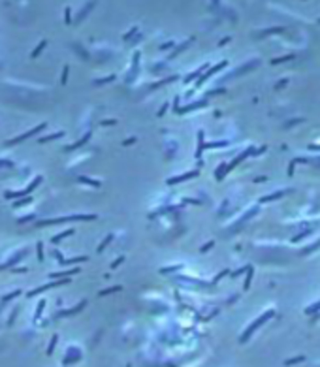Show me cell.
<instances>
[{"label":"cell","mask_w":320,"mask_h":367,"mask_svg":"<svg viewBox=\"0 0 320 367\" xmlns=\"http://www.w3.org/2000/svg\"><path fill=\"white\" fill-rule=\"evenodd\" d=\"M91 218H96V215H72V217H60V218L41 220V222H38V226H45V224H57V222H68V220H91Z\"/></svg>","instance_id":"cell-1"},{"label":"cell","mask_w":320,"mask_h":367,"mask_svg":"<svg viewBox=\"0 0 320 367\" xmlns=\"http://www.w3.org/2000/svg\"><path fill=\"white\" fill-rule=\"evenodd\" d=\"M45 124H47V122H41V124H38L36 128H32V130H27V132H23V134H21V136H15L13 139H9V141H8V145H13V143H21V141H25L27 138H32L34 134H38L40 130H43V128H45Z\"/></svg>","instance_id":"cell-2"},{"label":"cell","mask_w":320,"mask_h":367,"mask_svg":"<svg viewBox=\"0 0 320 367\" xmlns=\"http://www.w3.org/2000/svg\"><path fill=\"white\" fill-rule=\"evenodd\" d=\"M38 183H41V175H38L36 179H34V183H32L30 186H27L25 190H21V192H6V198H19V196H27L30 190H34V188L38 186Z\"/></svg>","instance_id":"cell-3"},{"label":"cell","mask_w":320,"mask_h":367,"mask_svg":"<svg viewBox=\"0 0 320 367\" xmlns=\"http://www.w3.org/2000/svg\"><path fill=\"white\" fill-rule=\"evenodd\" d=\"M75 273H79V268H72V269H68V271H57V273H51L49 277L51 279H68L70 275H75Z\"/></svg>","instance_id":"cell-4"},{"label":"cell","mask_w":320,"mask_h":367,"mask_svg":"<svg viewBox=\"0 0 320 367\" xmlns=\"http://www.w3.org/2000/svg\"><path fill=\"white\" fill-rule=\"evenodd\" d=\"M198 175V171H190V173H185V175H177V177H171V179H166V185H175V183H181L185 179H190V177Z\"/></svg>","instance_id":"cell-5"},{"label":"cell","mask_w":320,"mask_h":367,"mask_svg":"<svg viewBox=\"0 0 320 367\" xmlns=\"http://www.w3.org/2000/svg\"><path fill=\"white\" fill-rule=\"evenodd\" d=\"M64 136V132H55V134H51V136H41V138H38V141L40 143H45V141H51V139H55V138H62Z\"/></svg>","instance_id":"cell-6"},{"label":"cell","mask_w":320,"mask_h":367,"mask_svg":"<svg viewBox=\"0 0 320 367\" xmlns=\"http://www.w3.org/2000/svg\"><path fill=\"white\" fill-rule=\"evenodd\" d=\"M72 233H74V228H68V230H66V232L59 233V236H55V237H53L51 241H53V243H59V241H60L62 237H68V236H72Z\"/></svg>","instance_id":"cell-7"},{"label":"cell","mask_w":320,"mask_h":367,"mask_svg":"<svg viewBox=\"0 0 320 367\" xmlns=\"http://www.w3.org/2000/svg\"><path fill=\"white\" fill-rule=\"evenodd\" d=\"M123 290V286H113V288H106V290H100V296H106V294H113V292H119Z\"/></svg>","instance_id":"cell-8"},{"label":"cell","mask_w":320,"mask_h":367,"mask_svg":"<svg viewBox=\"0 0 320 367\" xmlns=\"http://www.w3.org/2000/svg\"><path fill=\"white\" fill-rule=\"evenodd\" d=\"M89 256H77V258H70V260H60L62 264H72V262H87Z\"/></svg>","instance_id":"cell-9"},{"label":"cell","mask_w":320,"mask_h":367,"mask_svg":"<svg viewBox=\"0 0 320 367\" xmlns=\"http://www.w3.org/2000/svg\"><path fill=\"white\" fill-rule=\"evenodd\" d=\"M203 68H205V66H203ZM203 68H200V70H196V72H192L190 75H186V79H185V81H186V83H190V81L194 79V77H198V75L202 74V70H203Z\"/></svg>","instance_id":"cell-10"},{"label":"cell","mask_w":320,"mask_h":367,"mask_svg":"<svg viewBox=\"0 0 320 367\" xmlns=\"http://www.w3.org/2000/svg\"><path fill=\"white\" fill-rule=\"evenodd\" d=\"M250 281H252V268H249L247 269V281H245V290L250 286Z\"/></svg>","instance_id":"cell-11"},{"label":"cell","mask_w":320,"mask_h":367,"mask_svg":"<svg viewBox=\"0 0 320 367\" xmlns=\"http://www.w3.org/2000/svg\"><path fill=\"white\" fill-rule=\"evenodd\" d=\"M111 239H113V236H109V237H106V239L102 241V245H100V247H98V252H102V250H104V249L107 247V243L111 241Z\"/></svg>","instance_id":"cell-12"},{"label":"cell","mask_w":320,"mask_h":367,"mask_svg":"<svg viewBox=\"0 0 320 367\" xmlns=\"http://www.w3.org/2000/svg\"><path fill=\"white\" fill-rule=\"evenodd\" d=\"M79 181H83V183H92L94 186H100V181H94V179H87V177H79Z\"/></svg>","instance_id":"cell-13"},{"label":"cell","mask_w":320,"mask_h":367,"mask_svg":"<svg viewBox=\"0 0 320 367\" xmlns=\"http://www.w3.org/2000/svg\"><path fill=\"white\" fill-rule=\"evenodd\" d=\"M38 260L43 262V245L41 243H38Z\"/></svg>","instance_id":"cell-14"},{"label":"cell","mask_w":320,"mask_h":367,"mask_svg":"<svg viewBox=\"0 0 320 367\" xmlns=\"http://www.w3.org/2000/svg\"><path fill=\"white\" fill-rule=\"evenodd\" d=\"M43 305H45V301H43V299H41V301L38 303V311H36V318L40 316V313H41V309H43Z\"/></svg>","instance_id":"cell-15"},{"label":"cell","mask_w":320,"mask_h":367,"mask_svg":"<svg viewBox=\"0 0 320 367\" xmlns=\"http://www.w3.org/2000/svg\"><path fill=\"white\" fill-rule=\"evenodd\" d=\"M19 294H21V290H15V292H12L9 296H6V297H4V301H8V299H12V297H15V296H19Z\"/></svg>","instance_id":"cell-16"},{"label":"cell","mask_w":320,"mask_h":367,"mask_svg":"<svg viewBox=\"0 0 320 367\" xmlns=\"http://www.w3.org/2000/svg\"><path fill=\"white\" fill-rule=\"evenodd\" d=\"M30 200H32V198H25V200H21V202H15L13 205H15V207H19V205H23V203H28Z\"/></svg>","instance_id":"cell-17"},{"label":"cell","mask_w":320,"mask_h":367,"mask_svg":"<svg viewBox=\"0 0 320 367\" xmlns=\"http://www.w3.org/2000/svg\"><path fill=\"white\" fill-rule=\"evenodd\" d=\"M115 122H117L115 119H109V121H102V124L104 126H111V124H115Z\"/></svg>","instance_id":"cell-18"},{"label":"cell","mask_w":320,"mask_h":367,"mask_svg":"<svg viewBox=\"0 0 320 367\" xmlns=\"http://www.w3.org/2000/svg\"><path fill=\"white\" fill-rule=\"evenodd\" d=\"M120 262H124V256H120V258H117V260L113 262V265H111V268H117V265H119Z\"/></svg>","instance_id":"cell-19"},{"label":"cell","mask_w":320,"mask_h":367,"mask_svg":"<svg viewBox=\"0 0 320 367\" xmlns=\"http://www.w3.org/2000/svg\"><path fill=\"white\" fill-rule=\"evenodd\" d=\"M55 343H57V337H53V341H51V344H49V350H47V354H51V352H53V347H55Z\"/></svg>","instance_id":"cell-20"},{"label":"cell","mask_w":320,"mask_h":367,"mask_svg":"<svg viewBox=\"0 0 320 367\" xmlns=\"http://www.w3.org/2000/svg\"><path fill=\"white\" fill-rule=\"evenodd\" d=\"M303 360V356H300V358H296V360H288L286 362V365H292V363H296V362H301Z\"/></svg>","instance_id":"cell-21"},{"label":"cell","mask_w":320,"mask_h":367,"mask_svg":"<svg viewBox=\"0 0 320 367\" xmlns=\"http://www.w3.org/2000/svg\"><path fill=\"white\" fill-rule=\"evenodd\" d=\"M213 245H215V243H213V241H209V243H205V245H203V247H202V250H207V249H211V247H213Z\"/></svg>","instance_id":"cell-22"},{"label":"cell","mask_w":320,"mask_h":367,"mask_svg":"<svg viewBox=\"0 0 320 367\" xmlns=\"http://www.w3.org/2000/svg\"><path fill=\"white\" fill-rule=\"evenodd\" d=\"M66 75H68V66H66V68H64V74H62V79H60V81H62V85L66 83Z\"/></svg>","instance_id":"cell-23"},{"label":"cell","mask_w":320,"mask_h":367,"mask_svg":"<svg viewBox=\"0 0 320 367\" xmlns=\"http://www.w3.org/2000/svg\"><path fill=\"white\" fill-rule=\"evenodd\" d=\"M136 141V138H128L126 141H124V145H130V143H134Z\"/></svg>","instance_id":"cell-24"}]
</instances>
